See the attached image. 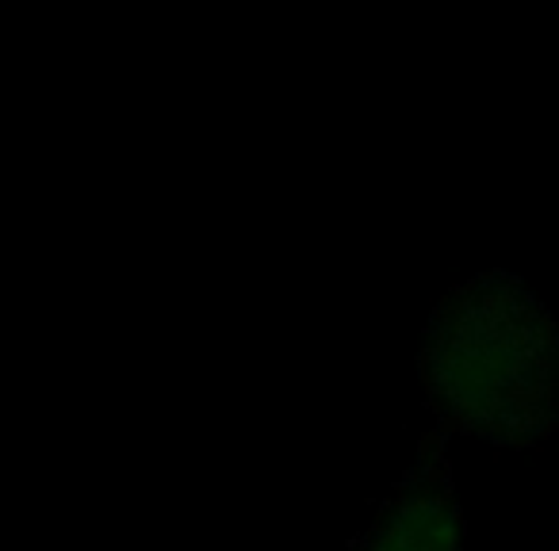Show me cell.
<instances>
[{
	"label": "cell",
	"instance_id": "cell-1",
	"mask_svg": "<svg viewBox=\"0 0 559 551\" xmlns=\"http://www.w3.org/2000/svg\"><path fill=\"white\" fill-rule=\"evenodd\" d=\"M429 410L452 433L536 448L559 418L556 326L510 272H487L437 303L421 349Z\"/></svg>",
	"mask_w": 559,
	"mask_h": 551
},
{
	"label": "cell",
	"instance_id": "cell-2",
	"mask_svg": "<svg viewBox=\"0 0 559 551\" xmlns=\"http://www.w3.org/2000/svg\"><path fill=\"white\" fill-rule=\"evenodd\" d=\"M349 551H464V513L441 436H426Z\"/></svg>",
	"mask_w": 559,
	"mask_h": 551
}]
</instances>
